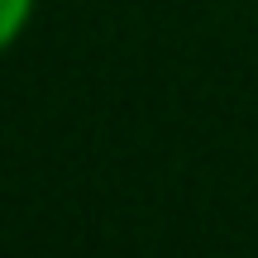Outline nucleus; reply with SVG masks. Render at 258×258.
I'll return each instance as SVG.
<instances>
[{"label": "nucleus", "instance_id": "nucleus-1", "mask_svg": "<svg viewBox=\"0 0 258 258\" xmlns=\"http://www.w3.org/2000/svg\"><path fill=\"white\" fill-rule=\"evenodd\" d=\"M34 10H38V0H0V57H5L19 38H24Z\"/></svg>", "mask_w": 258, "mask_h": 258}]
</instances>
